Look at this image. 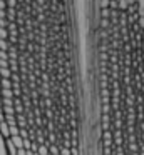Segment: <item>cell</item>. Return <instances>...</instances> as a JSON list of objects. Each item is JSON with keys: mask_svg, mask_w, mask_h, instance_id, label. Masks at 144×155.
Listing matches in <instances>:
<instances>
[{"mask_svg": "<svg viewBox=\"0 0 144 155\" xmlns=\"http://www.w3.org/2000/svg\"><path fill=\"white\" fill-rule=\"evenodd\" d=\"M92 130L94 155H144V35L97 47Z\"/></svg>", "mask_w": 144, "mask_h": 155, "instance_id": "1", "label": "cell"}]
</instances>
